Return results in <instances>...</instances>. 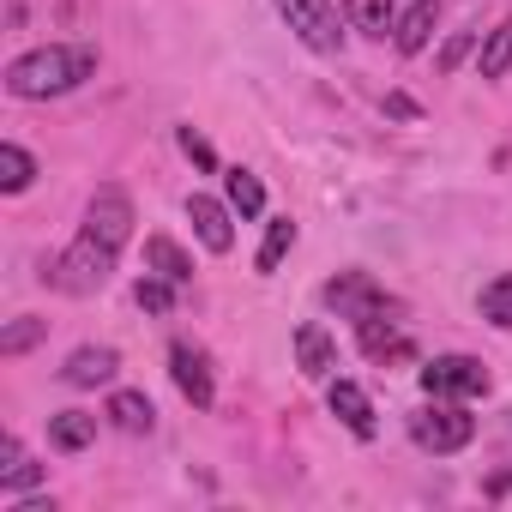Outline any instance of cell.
I'll list each match as a JSON object with an SVG mask.
<instances>
[{
  "instance_id": "cell-21",
  "label": "cell",
  "mask_w": 512,
  "mask_h": 512,
  "mask_svg": "<svg viewBox=\"0 0 512 512\" xmlns=\"http://www.w3.org/2000/svg\"><path fill=\"white\" fill-rule=\"evenodd\" d=\"M356 332H362V350H368L374 362H398V356H410V338L392 332V320H374V326H356Z\"/></svg>"
},
{
  "instance_id": "cell-13",
  "label": "cell",
  "mask_w": 512,
  "mask_h": 512,
  "mask_svg": "<svg viewBox=\"0 0 512 512\" xmlns=\"http://www.w3.org/2000/svg\"><path fill=\"white\" fill-rule=\"evenodd\" d=\"M434 25H440V0H410V7L398 13V25H392L398 55H422L428 37H434Z\"/></svg>"
},
{
  "instance_id": "cell-2",
  "label": "cell",
  "mask_w": 512,
  "mask_h": 512,
  "mask_svg": "<svg viewBox=\"0 0 512 512\" xmlns=\"http://www.w3.org/2000/svg\"><path fill=\"white\" fill-rule=\"evenodd\" d=\"M109 272H115V247L109 241H97V235H79L61 260L43 272L61 296H97L103 284H109Z\"/></svg>"
},
{
  "instance_id": "cell-16",
  "label": "cell",
  "mask_w": 512,
  "mask_h": 512,
  "mask_svg": "<svg viewBox=\"0 0 512 512\" xmlns=\"http://www.w3.org/2000/svg\"><path fill=\"white\" fill-rule=\"evenodd\" d=\"M91 440H97V416H85V410L49 416V446H55V452H85Z\"/></svg>"
},
{
  "instance_id": "cell-20",
  "label": "cell",
  "mask_w": 512,
  "mask_h": 512,
  "mask_svg": "<svg viewBox=\"0 0 512 512\" xmlns=\"http://www.w3.org/2000/svg\"><path fill=\"white\" fill-rule=\"evenodd\" d=\"M476 308H482V320H488V326L512 332V272L488 278V284H482V296H476Z\"/></svg>"
},
{
  "instance_id": "cell-11",
  "label": "cell",
  "mask_w": 512,
  "mask_h": 512,
  "mask_svg": "<svg viewBox=\"0 0 512 512\" xmlns=\"http://www.w3.org/2000/svg\"><path fill=\"white\" fill-rule=\"evenodd\" d=\"M326 404H332V416H338V422H344L356 440H374V434H380V422H374V404H368V392H362L356 380H332Z\"/></svg>"
},
{
  "instance_id": "cell-7",
  "label": "cell",
  "mask_w": 512,
  "mask_h": 512,
  "mask_svg": "<svg viewBox=\"0 0 512 512\" xmlns=\"http://www.w3.org/2000/svg\"><path fill=\"white\" fill-rule=\"evenodd\" d=\"M133 223H139V217H133L127 187H115V181H109V187H97V193H91V205H85V235H97V241H109V247L121 253V247L133 241Z\"/></svg>"
},
{
  "instance_id": "cell-24",
  "label": "cell",
  "mask_w": 512,
  "mask_h": 512,
  "mask_svg": "<svg viewBox=\"0 0 512 512\" xmlns=\"http://www.w3.org/2000/svg\"><path fill=\"white\" fill-rule=\"evenodd\" d=\"M49 338V320H37V314H25V320H13L7 332H0V356H25L31 344H43Z\"/></svg>"
},
{
  "instance_id": "cell-19",
  "label": "cell",
  "mask_w": 512,
  "mask_h": 512,
  "mask_svg": "<svg viewBox=\"0 0 512 512\" xmlns=\"http://www.w3.org/2000/svg\"><path fill=\"white\" fill-rule=\"evenodd\" d=\"M31 181H37V157L7 139V145H0V193H25Z\"/></svg>"
},
{
  "instance_id": "cell-5",
  "label": "cell",
  "mask_w": 512,
  "mask_h": 512,
  "mask_svg": "<svg viewBox=\"0 0 512 512\" xmlns=\"http://www.w3.org/2000/svg\"><path fill=\"white\" fill-rule=\"evenodd\" d=\"M278 13H284V25H290L314 55H338V49H344V25H350V19H338L332 0H278Z\"/></svg>"
},
{
  "instance_id": "cell-22",
  "label": "cell",
  "mask_w": 512,
  "mask_h": 512,
  "mask_svg": "<svg viewBox=\"0 0 512 512\" xmlns=\"http://www.w3.org/2000/svg\"><path fill=\"white\" fill-rule=\"evenodd\" d=\"M223 181H229V205H235V217H260V211H266V187H260V175L229 169Z\"/></svg>"
},
{
  "instance_id": "cell-27",
  "label": "cell",
  "mask_w": 512,
  "mask_h": 512,
  "mask_svg": "<svg viewBox=\"0 0 512 512\" xmlns=\"http://www.w3.org/2000/svg\"><path fill=\"white\" fill-rule=\"evenodd\" d=\"M470 49H476V31H458V37L440 49V61H434V67H440V73H458V61H464Z\"/></svg>"
},
{
  "instance_id": "cell-23",
  "label": "cell",
  "mask_w": 512,
  "mask_h": 512,
  "mask_svg": "<svg viewBox=\"0 0 512 512\" xmlns=\"http://www.w3.org/2000/svg\"><path fill=\"white\" fill-rule=\"evenodd\" d=\"M290 247H296V223H290V217H272V223H266V241H260V260H253V266H260V272H278Z\"/></svg>"
},
{
  "instance_id": "cell-26",
  "label": "cell",
  "mask_w": 512,
  "mask_h": 512,
  "mask_svg": "<svg viewBox=\"0 0 512 512\" xmlns=\"http://www.w3.org/2000/svg\"><path fill=\"white\" fill-rule=\"evenodd\" d=\"M181 151H187V163H193V169H205V175L217 169V151L205 145V133H193V127H181Z\"/></svg>"
},
{
  "instance_id": "cell-4",
  "label": "cell",
  "mask_w": 512,
  "mask_h": 512,
  "mask_svg": "<svg viewBox=\"0 0 512 512\" xmlns=\"http://www.w3.org/2000/svg\"><path fill=\"white\" fill-rule=\"evenodd\" d=\"M410 440H416L422 452H434V458H452V452H464V446L476 440V416H464L458 404L434 398L428 410L410 416Z\"/></svg>"
},
{
  "instance_id": "cell-17",
  "label": "cell",
  "mask_w": 512,
  "mask_h": 512,
  "mask_svg": "<svg viewBox=\"0 0 512 512\" xmlns=\"http://www.w3.org/2000/svg\"><path fill=\"white\" fill-rule=\"evenodd\" d=\"M344 19H350V31L380 37V43H386V31L398 25V19H392V0H344Z\"/></svg>"
},
{
  "instance_id": "cell-8",
  "label": "cell",
  "mask_w": 512,
  "mask_h": 512,
  "mask_svg": "<svg viewBox=\"0 0 512 512\" xmlns=\"http://www.w3.org/2000/svg\"><path fill=\"white\" fill-rule=\"evenodd\" d=\"M169 374H175V386H181V398L193 404V410H211L217 404V386H211V356L199 350V344H169Z\"/></svg>"
},
{
  "instance_id": "cell-18",
  "label": "cell",
  "mask_w": 512,
  "mask_h": 512,
  "mask_svg": "<svg viewBox=\"0 0 512 512\" xmlns=\"http://www.w3.org/2000/svg\"><path fill=\"white\" fill-rule=\"evenodd\" d=\"M476 73H482V79H506V73H512V19H500V25L488 31V43H482V55H476Z\"/></svg>"
},
{
  "instance_id": "cell-14",
  "label": "cell",
  "mask_w": 512,
  "mask_h": 512,
  "mask_svg": "<svg viewBox=\"0 0 512 512\" xmlns=\"http://www.w3.org/2000/svg\"><path fill=\"white\" fill-rule=\"evenodd\" d=\"M145 272H157L169 284H193V260H187L169 235H145Z\"/></svg>"
},
{
  "instance_id": "cell-1",
  "label": "cell",
  "mask_w": 512,
  "mask_h": 512,
  "mask_svg": "<svg viewBox=\"0 0 512 512\" xmlns=\"http://www.w3.org/2000/svg\"><path fill=\"white\" fill-rule=\"evenodd\" d=\"M97 73V49L91 43H49V49H31L7 67V91L25 97V103H49V97H67L79 91L85 79Z\"/></svg>"
},
{
  "instance_id": "cell-6",
  "label": "cell",
  "mask_w": 512,
  "mask_h": 512,
  "mask_svg": "<svg viewBox=\"0 0 512 512\" xmlns=\"http://www.w3.org/2000/svg\"><path fill=\"white\" fill-rule=\"evenodd\" d=\"M416 380L428 398H482L488 392V368L476 356H434V362H422Z\"/></svg>"
},
{
  "instance_id": "cell-9",
  "label": "cell",
  "mask_w": 512,
  "mask_h": 512,
  "mask_svg": "<svg viewBox=\"0 0 512 512\" xmlns=\"http://www.w3.org/2000/svg\"><path fill=\"white\" fill-rule=\"evenodd\" d=\"M229 211H235V205H217L211 193H187V223H193V235H199L211 253H229V247H235Z\"/></svg>"
},
{
  "instance_id": "cell-10",
  "label": "cell",
  "mask_w": 512,
  "mask_h": 512,
  "mask_svg": "<svg viewBox=\"0 0 512 512\" xmlns=\"http://www.w3.org/2000/svg\"><path fill=\"white\" fill-rule=\"evenodd\" d=\"M115 374H121V350H109V344H85V350H73L67 368H61V380L79 386V392H85V386H109Z\"/></svg>"
},
{
  "instance_id": "cell-3",
  "label": "cell",
  "mask_w": 512,
  "mask_h": 512,
  "mask_svg": "<svg viewBox=\"0 0 512 512\" xmlns=\"http://www.w3.org/2000/svg\"><path fill=\"white\" fill-rule=\"evenodd\" d=\"M326 308H332L338 320H350V326H374V320H392V314H398V302H392L368 272H338V278L326 284Z\"/></svg>"
},
{
  "instance_id": "cell-25",
  "label": "cell",
  "mask_w": 512,
  "mask_h": 512,
  "mask_svg": "<svg viewBox=\"0 0 512 512\" xmlns=\"http://www.w3.org/2000/svg\"><path fill=\"white\" fill-rule=\"evenodd\" d=\"M175 290H181V284H169V278L145 272V278H139V290H133V302H139L145 314H175Z\"/></svg>"
},
{
  "instance_id": "cell-12",
  "label": "cell",
  "mask_w": 512,
  "mask_h": 512,
  "mask_svg": "<svg viewBox=\"0 0 512 512\" xmlns=\"http://www.w3.org/2000/svg\"><path fill=\"white\" fill-rule=\"evenodd\" d=\"M296 368L308 374V380H332V368H338V344H332V332L326 326H296Z\"/></svg>"
},
{
  "instance_id": "cell-15",
  "label": "cell",
  "mask_w": 512,
  "mask_h": 512,
  "mask_svg": "<svg viewBox=\"0 0 512 512\" xmlns=\"http://www.w3.org/2000/svg\"><path fill=\"white\" fill-rule=\"evenodd\" d=\"M103 416H109L121 434H151V428H157V410H151V398H145V392H115Z\"/></svg>"
}]
</instances>
